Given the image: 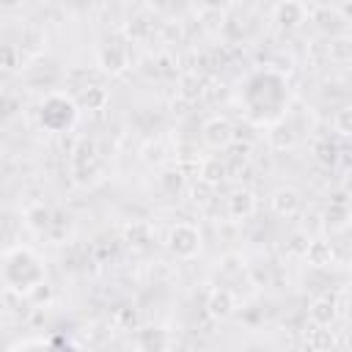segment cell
Masks as SVG:
<instances>
[{"label": "cell", "mask_w": 352, "mask_h": 352, "mask_svg": "<svg viewBox=\"0 0 352 352\" xmlns=\"http://www.w3.org/2000/svg\"><path fill=\"white\" fill-rule=\"evenodd\" d=\"M336 302H333V297H316L311 305H308V319L314 322V324H322V327H330L333 324V319H336Z\"/></svg>", "instance_id": "11"}, {"label": "cell", "mask_w": 352, "mask_h": 352, "mask_svg": "<svg viewBox=\"0 0 352 352\" xmlns=\"http://www.w3.org/2000/svg\"><path fill=\"white\" fill-rule=\"evenodd\" d=\"M3 58H6V63H3V66H6V69H11V66H14V47H11V44H6V47H3Z\"/></svg>", "instance_id": "23"}, {"label": "cell", "mask_w": 352, "mask_h": 352, "mask_svg": "<svg viewBox=\"0 0 352 352\" xmlns=\"http://www.w3.org/2000/svg\"><path fill=\"white\" fill-rule=\"evenodd\" d=\"M256 212V195L250 190H234L228 195V214L234 220H245Z\"/></svg>", "instance_id": "7"}, {"label": "cell", "mask_w": 352, "mask_h": 352, "mask_svg": "<svg viewBox=\"0 0 352 352\" xmlns=\"http://www.w3.org/2000/svg\"><path fill=\"white\" fill-rule=\"evenodd\" d=\"M333 8H336V14H338L341 22H352V0L338 3V6H333Z\"/></svg>", "instance_id": "21"}, {"label": "cell", "mask_w": 352, "mask_h": 352, "mask_svg": "<svg viewBox=\"0 0 352 352\" xmlns=\"http://www.w3.org/2000/svg\"><path fill=\"white\" fill-rule=\"evenodd\" d=\"M146 30H148V22L146 19H135V25H129V33L132 36H143Z\"/></svg>", "instance_id": "22"}, {"label": "cell", "mask_w": 352, "mask_h": 352, "mask_svg": "<svg viewBox=\"0 0 352 352\" xmlns=\"http://www.w3.org/2000/svg\"><path fill=\"white\" fill-rule=\"evenodd\" d=\"M74 116H77V110H74L72 99H66V96H60V94L47 96L44 104H41V124H44L47 129H52V132L66 129V126L74 121Z\"/></svg>", "instance_id": "2"}, {"label": "cell", "mask_w": 352, "mask_h": 352, "mask_svg": "<svg viewBox=\"0 0 352 352\" xmlns=\"http://www.w3.org/2000/svg\"><path fill=\"white\" fill-rule=\"evenodd\" d=\"M234 311V294L228 289H212L206 297V314L212 319H226Z\"/></svg>", "instance_id": "8"}, {"label": "cell", "mask_w": 352, "mask_h": 352, "mask_svg": "<svg viewBox=\"0 0 352 352\" xmlns=\"http://www.w3.org/2000/svg\"><path fill=\"white\" fill-rule=\"evenodd\" d=\"M272 14H275V22L280 28H297L300 22H305L308 8L302 3H297V0H286V3H278L272 8Z\"/></svg>", "instance_id": "6"}, {"label": "cell", "mask_w": 352, "mask_h": 352, "mask_svg": "<svg viewBox=\"0 0 352 352\" xmlns=\"http://www.w3.org/2000/svg\"><path fill=\"white\" fill-rule=\"evenodd\" d=\"M300 204H302V198H300V192H297L294 187H278V190L272 192V198H270L272 212L280 214V217L297 214V212H300Z\"/></svg>", "instance_id": "5"}, {"label": "cell", "mask_w": 352, "mask_h": 352, "mask_svg": "<svg viewBox=\"0 0 352 352\" xmlns=\"http://www.w3.org/2000/svg\"><path fill=\"white\" fill-rule=\"evenodd\" d=\"M162 184H165L170 192H179V187H182V173H179V170H168V173H162Z\"/></svg>", "instance_id": "19"}, {"label": "cell", "mask_w": 352, "mask_h": 352, "mask_svg": "<svg viewBox=\"0 0 352 352\" xmlns=\"http://www.w3.org/2000/svg\"><path fill=\"white\" fill-rule=\"evenodd\" d=\"M226 173H228V165H226V160H220V157H209V160L201 162V179H204L206 184L223 182Z\"/></svg>", "instance_id": "14"}, {"label": "cell", "mask_w": 352, "mask_h": 352, "mask_svg": "<svg viewBox=\"0 0 352 352\" xmlns=\"http://www.w3.org/2000/svg\"><path fill=\"white\" fill-rule=\"evenodd\" d=\"M168 250L176 258H195L201 253V231L192 223H176L168 231Z\"/></svg>", "instance_id": "1"}, {"label": "cell", "mask_w": 352, "mask_h": 352, "mask_svg": "<svg viewBox=\"0 0 352 352\" xmlns=\"http://www.w3.org/2000/svg\"><path fill=\"white\" fill-rule=\"evenodd\" d=\"M204 143L209 148H228L234 143V126L226 116H212L204 124Z\"/></svg>", "instance_id": "3"}, {"label": "cell", "mask_w": 352, "mask_h": 352, "mask_svg": "<svg viewBox=\"0 0 352 352\" xmlns=\"http://www.w3.org/2000/svg\"><path fill=\"white\" fill-rule=\"evenodd\" d=\"M99 66H102L104 72H110V74L124 72V66H126V50H124L121 44H107V47H102V52H99Z\"/></svg>", "instance_id": "12"}, {"label": "cell", "mask_w": 352, "mask_h": 352, "mask_svg": "<svg viewBox=\"0 0 352 352\" xmlns=\"http://www.w3.org/2000/svg\"><path fill=\"white\" fill-rule=\"evenodd\" d=\"M316 157H319L322 162H333V160H336V146H330L327 140L319 143V146H316Z\"/></svg>", "instance_id": "20"}, {"label": "cell", "mask_w": 352, "mask_h": 352, "mask_svg": "<svg viewBox=\"0 0 352 352\" xmlns=\"http://www.w3.org/2000/svg\"><path fill=\"white\" fill-rule=\"evenodd\" d=\"M333 344H336L333 330H327V327H322V324H314V322L305 327V346H308L311 352H330Z\"/></svg>", "instance_id": "9"}, {"label": "cell", "mask_w": 352, "mask_h": 352, "mask_svg": "<svg viewBox=\"0 0 352 352\" xmlns=\"http://www.w3.org/2000/svg\"><path fill=\"white\" fill-rule=\"evenodd\" d=\"M327 58L336 60V63H346V60H352V38H346V36L333 38V41L327 44Z\"/></svg>", "instance_id": "15"}, {"label": "cell", "mask_w": 352, "mask_h": 352, "mask_svg": "<svg viewBox=\"0 0 352 352\" xmlns=\"http://www.w3.org/2000/svg\"><path fill=\"white\" fill-rule=\"evenodd\" d=\"M333 124H336V132H338V135H344V138H352V104H344V107H338V110H336V118H333Z\"/></svg>", "instance_id": "17"}, {"label": "cell", "mask_w": 352, "mask_h": 352, "mask_svg": "<svg viewBox=\"0 0 352 352\" xmlns=\"http://www.w3.org/2000/svg\"><path fill=\"white\" fill-rule=\"evenodd\" d=\"M135 349L138 352H168L170 349V336H168L165 327H157V324L140 327L138 336H135Z\"/></svg>", "instance_id": "4"}, {"label": "cell", "mask_w": 352, "mask_h": 352, "mask_svg": "<svg viewBox=\"0 0 352 352\" xmlns=\"http://www.w3.org/2000/svg\"><path fill=\"white\" fill-rule=\"evenodd\" d=\"M80 102H82V107H88V110H102V107L107 104V91L99 88V85H88V88L82 91Z\"/></svg>", "instance_id": "16"}, {"label": "cell", "mask_w": 352, "mask_h": 352, "mask_svg": "<svg viewBox=\"0 0 352 352\" xmlns=\"http://www.w3.org/2000/svg\"><path fill=\"white\" fill-rule=\"evenodd\" d=\"M50 212L44 209V206H33V209H28V220H30V226L36 228V231H41V228H50Z\"/></svg>", "instance_id": "18"}, {"label": "cell", "mask_w": 352, "mask_h": 352, "mask_svg": "<svg viewBox=\"0 0 352 352\" xmlns=\"http://www.w3.org/2000/svg\"><path fill=\"white\" fill-rule=\"evenodd\" d=\"M267 143H270L275 151L292 148V146H294V129H292L286 121H278V124L270 126V132H267Z\"/></svg>", "instance_id": "13"}, {"label": "cell", "mask_w": 352, "mask_h": 352, "mask_svg": "<svg viewBox=\"0 0 352 352\" xmlns=\"http://www.w3.org/2000/svg\"><path fill=\"white\" fill-rule=\"evenodd\" d=\"M346 319H349V322H352V300H349V302H346Z\"/></svg>", "instance_id": "24"}, {"label": "cell", "mask_w": 352, "mask_h": 352, "mask_svg": "<svg viewBox=\"0 0 352 352\" xmlns=\"http://www.w3.org/2000/svg\"><path fill=\"white\" fill-rule=\"evenodd\" d=\"M302 256H305V261H308L311 267H330V264H333V258H336L333 245H330V242H324V239H311Z\"/></svg>", "instance_id": "10"}]
</instances>
